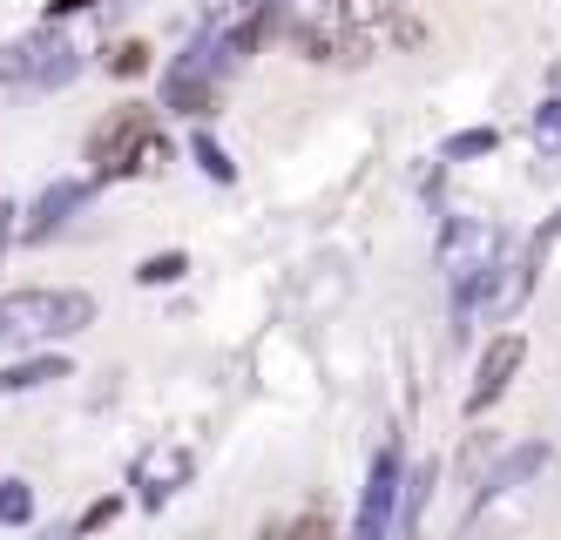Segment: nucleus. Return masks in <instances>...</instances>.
<instances>
[{"instance_id": "obj_1", "label": "nucleus", "mask_w": 561, "mask_h": 540, "mask_svg": "<svg viewBox=\"0 0 561 540\" xmlns=\"http://www.w3.org/2000/svg\"><path fill=\"white\" fill-rule=\"evenodd\" d=\"M136 156H156V108L123 102V108H108V115L95 122L89 162H95L102 176H129V170H136Z\"/></svg>"}, {"instance_id": "obj_2", "label": "nucleus", "mask_w": 561, "mask_h": 540, "mask_svg": "<svg viewBox=\"0 0 561 540\" xmlns=\"http://www.w3.org/2000/svg\"><path fill=\"white\" fill-rule=\"evenodd\" d=\"M82 318H89V305H75V298H14L0 311V331H61Z\"/></svg>"}, {"instance_id": "obj_3", "label": "nucleus", "mask_w": 561, "mask_h": 540, "mask_svg": "<svg viewBox=\"0 0 561 540\" xmlns=\"http://www.w3.org/2000/svg\"><path fill=\"white\" fill-rule=\"evenodd\" d=\"M507 365H520V338H501V345L488 352V365H480V392H473V405H488V399L501 392V379H507Z\"/></svg>"}, {"instance_id": "obj_4", "label": "nucleus", "mask_w": 561, "mask_h": 540, "mask_svg": "<svg viewBox=\"0 0 561 540\" xmlns=\"http://www.w3.org/2000/svg\"><path fill=\"white\" fill-rule=\"evenodd\" d=\"M271 540H339V527H332V514H298V520H285Z\"/></svg>"}, {"instance_id": "obj_5", "label": "nucleus", "mask_w": 561, "mask_h": 540, "mask_svg": "<svg viewBox=\"0 0 561 540\" xmlns=\"http://www.w3.org/2000/svg\"><path fill=\"white\" fill-rule=\"evenodd\" d=\"M142 61H149V48H142V41H129V48H115V68H123V74H129V68H142Z\"/></svg>"}, {"instance_id": "obj_6", "label": "nucleus", "mask_w": 561, "mask_h": 540, "mask_svg": "<svg viewBox=\"0 0 561 540\" xmlns=\"http://www.w3.org/2000/svg\"><path fill=\"white\" fill-rule=\"evenodd\" d=\"M55 8H89V0H55Z\"/></svg>"}]
</instances>
